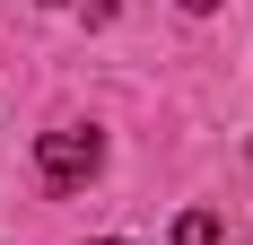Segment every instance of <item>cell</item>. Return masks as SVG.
Segmentation results:
<instances>
[{
  "label": "cell",
  "mask_w": 253,
  "mask_h": 245,
  "mask_svg": "<svg viewBox=\"0 0 253 245\" xmlns=\"http://www.w3.org/2000/svg\"><path fill=\"white\" fill-rule=\"evenodd\" d=\"M35 167H44V184H52V193H70V184H87V175L105 167V131L61 122V131H44V140H35Z\"/></svg>",
  "instance_id": "1"
},
{
  "label": "cell",
  "mask_w": 253,
  "mask_h": 245,
  "mask_svg": "<svg viewBox=\"0 0 253 245\" xmlns=\"http://www.w3.org/2000/svg\"><path fill=\"white\" fill-rule=\"evenodd\" d=\"M183 9H218V0H183Z\"/></svg>",
  "instance_id": "3"
},
{
  "label": "cell",
  "mask_w": 253,
  "mask_h": 245,
  "mask_svg": "<svg viewBox=\"0 0 253 245\" xmlns=\"http://www.w3.org/2000/svg\"><path fill=\"white\" fill-rule=\"evenodd\" d=\"M175 245H218V219H210V210H183V219H175Z\"/></svg>",
  "instance_id": "2"
},
{
  "label": "cell",
  "mask_w": 253,
  "mask_h": 245,
  "mask_svg": "<svg viewBox=\"0 0 253 245\" xmlns=\"http://www.w3.org/2000/svg\"><path fill=\"white\" fill-rule=\"evenodd\" d=\"M96 245H123V237H96Z\"/></svg>",
  "instance_id": "4"
}]
</instances>
